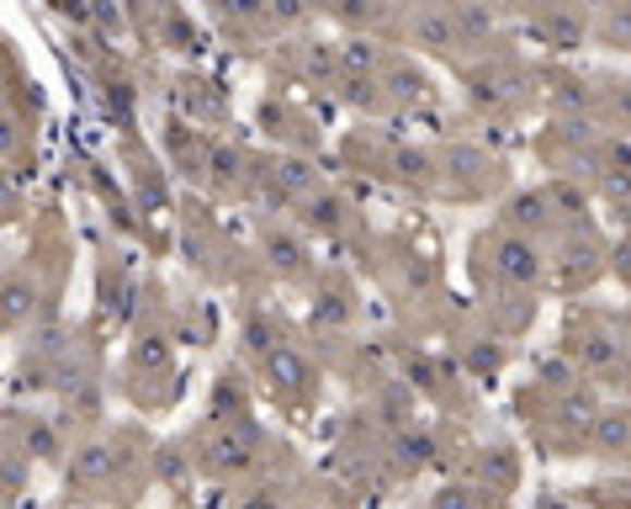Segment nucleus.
I'll return each instance as SVG.
<instances>
[{
  "instance_id": "obj_1",
  "label": "nucleus",
  "mask_w": 631,
  "mask_h": 509,
  "mask_svg": "<svg viewBox=\"0 0 631 509\" xmlns=\"http://www.w3.org/2000/svg\"><path fill=\"white\" fill-rule=\"evenodd\" d=\"M202 468L213 472V477H244V472H255V431L244 425V431H223L213 435L207 446H202Z\"/></svg>"
},
{
  "instance_id": "obj_2",
  "label": "nucleus",
  "mask_w": 631,
  "mask_h": 509,
  "mask_svg": "<svg viewBox=\"0 0 631 509\" xmlns=\"http://www.w3.org/2000/svg\"><path fill=\"white\" fill-rule=\"evenodd\" d=\"M494 260H499V271L510 276L514 287H536V281H542V250H536V239L505 234Z\"/></svg>"
},
{
  "instance_id": "obj_3",
  "label": "nucleus",
  "mask_w": 631,
  "mask_h": 509,
  "mask_svg": "<svg viewBox=\"0 0 631 509\" xmlns=\"http://www.w3.org/2000/svg\"><path fill=\"white\" fill-rule=\"evenodd\" d=\"M266 377H271V388L277 392H303L308 383H314V366L292 351V346H277V351L266 355Z\"/></svg>"
},
{
  "instance_id": "obj_4",
  "label": "nucleus",
  "mask_w": 631,
  "mask_h": 509,
  "mask_svg": "<svg viewBox=\"0 0 631 509\" xmlns=\"http://www.w3.org/2000/svg\"><path fill=\"white\" fill-rule=\"evenodd\" d=\"M409 27H414V38L425 43V48H435V53H451V48L462 43L451 11H414V16H409Z\"/></svg>"
},
{
  "instance_id": "obj_5",
  "label": "nucleus",
  "mask_w": 631,
  "mask_h": 509,
  "mask_svg": "<svg viewBox=\"0 0 631 509\" xmlns=\"http://www.w3.org/2000/svg\"><path fill=\"white\" fill-rule=\"evenodd\" d=\"M547 218H553V196L547 192H525L510 202V223L514 229H547Z\"/></svg>"
},
{
  "instance_id": "obj_6",
  "label": "nucleus",
  "mask_w": 631,
  "mask_h": 509,
  "mask_svg": "<svg viewBox=\"0 0 631 509\" xmlns=\"http://www.w3.org/2000/svg\"><path fill=\"white\" fill-rule=\"evenodd\" d=\"M594 446H599L605 457L631 451V414H599V425H594Z\"/></svg>"
},
{
  "instance_id": "obj_7",
  "label": "nucleus",
  "mask_w": 631,
  "mask_h": 509,
  "mask_svg": "<svg viewBox=\"0 0 631 509\" xmlns=\"http://www.w3.org/2000/svg\"><path fill=\"white\" fill-rule=\"evenodd\" d=\"M383 85H388L393 101H420V96H425V75H420L414 64H388Z\"/></svg>"
},
{
  "instance_id": "obj_8",
  "label": "nucleus",
  "mask_w": 631,
  "mask_h": 509,
  "mask_svg": "<svg viewBox=\"0 0 631 509\" xmlns=\"http://www.w3.org/2000/svg\"><path fill=\"white\" fill-rule=\"evenodd\" d=\"M107 472H112V446H101V440L80 446V457H75V477H80V483H96V477H107Z\"/></svg>"
},
{
  "instance_id": "obj_9",
  "label": "nucleus",
  "mask_w": 631,
  "mask_h": 509,
  "mask_svg": "<svg viewBox=\"0 0 631 509\" xmlns=\"http://www.w3.org/2000/svg\"><path fill=\"white\" fill-rule=\"evenodd\" d=\"M340 64H345L355 80H366V70H377V64H383V48H377V43H366V38H351L345 48H340Z\"/></svg>"
},
{
  "instance_id": "obj_10",
  "label": "nucleus",
  "mask_w": 631,
  "mask_h": 509,
  "mask_svg": "<svg viewBox=\"0 0 631 509\" xmlns=\"http://www.w3.org/2000/svg\"><path fill=\"white\" fill-rule=\"evenodd\" d=\"M451 16H457V33L462 43H477L494 33V11H483V5H451Z\"/></svg>"
},
{
  "instance_id": "obj_11",
  "label": "nucleus",
  "mask_w": 631,
  "mask_h": 509,
  "mask_svg": "<svg viewBox=\"0 0 631 509\" xmlns=\"http://www.w3.org/2000/svg\"><path fill=\"white\" fill-rule=\"evenodd\" d=\"M33 303H38V298H33V281L22 287V276H11V281H5V324H22V314H33Z\"/></svg>"
},
{
  "instance_id": "obj_12",
  "label": "nucleus",
  "mask_w": 631,
  "mask_h": 509,
  "mask_svg": "<svg viewBox=\"0 0 631 509\" xmlns=\"http://www.w3.org/2000/svg\"><path fill=\"white\" fill-rule=\"evenodd\" d=\"M573 355H579V366H594V372L616 366V346H610V340H579Z\"/></svg>"
},
{
  "instance_id": "obj_13",
  "label": "nucleus",
  "mask_w": 631,
  "mask_h": 509,
  "mask_svg": "<svg viewBox=\"0 0 631 509\" xmlns=\"http://www.w3.org/2000/svg\"><path fill=\"white\" fill-rule=\"evenodd\" d=\"M266 250H271V260H277L281 271H298V266H303V244H298V239L271 234V239H266Z\"/></svg>"
},
{
  "instance_id": "obj_14",
  "label": "nucleus",
  "mask_w": 631,
  "mask_h": 509,
  "mask_svg": "<svg viewBox=\"0 0 631 509\" xmlns=\"http://www.w3.org/2000/svg\"><path fill=\"white\" fill-rule=\"evenodd\" d=\"M547 27H553L557 48H573V38H584V16H547Z\"/></svg>"
},
{
  "instance_id": "obj_15",
  "label": "nucleus",
  "mask_w": 631,
  "mask_h": 509,
  "mask_svg": "<svg viewBox=\"0 0 631 509\" xmlns=\"http://www.w3.org/2000/svg\"><path fill=\"white\" fill-rule=\"evenodd\" d=\"M398 457H403L409 468H420V462L430 457V435H403V446H398Z\"/></svg>"
},
{
  "instance_id": "obj_16",
  "label": "nucleus",
  "mask_w": 631,
  "mask_h": 509,
  "mask_svg": "<svg viewBox=\"0 0 631 509\" xmlns=\"http://www.w3.org/2000/svg\"><path fill=\"white\" fill-rule=\"evenodd\" d=\"M542 377H547V388H568V383H573V366H568L562 355H553V361H542Z\"/></svg>"
},
{
  "instance_id": "obj_17",
  "label": "nucleus",
  "mask_w": 631,
  "mask_h": 509,
  "mask_svg": "<svg viewBox=\"0 0 631 509\" xmlns=\"http://www.w3.org/2000/svg\"><path fill=\"white\" fill-rule=\"evenodd\" d=\"M435 509H473V488H440Z\"/></svg>"
},
{
  "instance_id": "obj_18",
  "label": "nucleus",
  "mask_w": 631,
  "mask_h": 509,
  "mask_svg": "<svg viewBox=\"0 0 631 509\" xmlns=\"http://www.w3.org/2000/svg\"><path fill=\"white\" fill-rule=\"evenodd\" d=\"M314 223L318 229H340V202H335V196L314 202Z\"/></svg>"
},
{
  "instance_id": "obj_19",
  "label": "nucleus",
  "mask_w": 631,
  "mask_h": 509,
  "mask_svg": "<svg viewBox=\"0 0 631 509\" xmlns=\"http://www.w3.org/2000/svg\"><path fill=\"white\" fill-rule=\"evenodd\" d=\"M499 361H505V351H499V346H488V340H483V346L473 351V366H477V372H499Z\"/></svg>"
},
{
  "instance_id": "obj_20",
  "label": "nucleus",
  "mask_w": 631,
  "mask_h": 509,
  "mask_svg": "<svg viewBox=\"0 0 631 509\" xmlns=\"http://www.w3.org/2000/svg\"><path fill=\"white\" fill-rule=\"evenodd\" d=\"M27 451H33V457H43V451H53V435L43 431V425H33V431H27Z\"/></svg>"
},
{
  "instance_id": "obj_21",
  "label": "nucleus",
  "mask_w": 631,
  "mask_h": 509,
  "mask_svg": "<svg viewBox=\"0 0 631 509\" xmlns=\"http://www.w3.org/2000/svg\"><path fill=\"white\" fill-rule=\"evenodd\" d=\"M138 361H144V366H165V361H170V351H165V346H138Z\"/></svg>"
},
{
  "instance_id": "obj_22",
  "label": "nucleus",
  "mask_w": 631,
  "mask_h": 509,
  "mask_svg": "<svg viewBox=\"0 0 631 509\" xmlns=\"http://www.w3.org/2000/svg\"><path fill=\"white\" fill-rule=\"evenodd\" d=\"M234 509H281V505H277V494H250V499Z\"/></svg>"
},
{
  "instance_id": "obj_23",
  "label": "nucleus",
  "mask_w": 631,
  "mask_h": 509,
  "mask_svg": "<svg viewBox=\"0 0 631 509\" xmlns=\"http://www.w3.org/2000/svg\"><path fill=\"white\" fill-rule=\"evenodd\" d=\"M627 377H631V372H627Z\"/></svg>"
}]
</instances>
